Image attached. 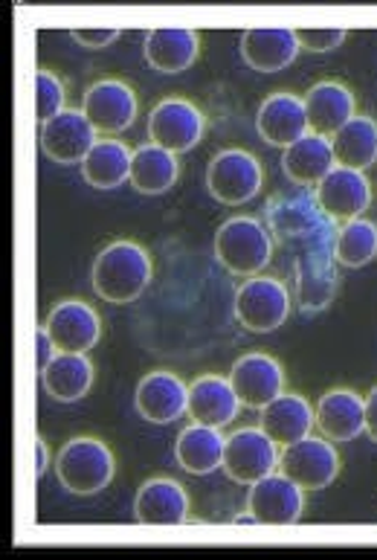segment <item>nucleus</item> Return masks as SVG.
Returning <instances> with one entry per match:
<instances>
[{
    "label": "nucleus",
    "mask_w": 377,
    "mask_h": 560,
    "mask_svg": "<svg viewBox=\"0 0 377 560\" xmlns=\"http://www.w3.org/2000/svg\"><path fill=\"white\" fill-rule=\"evenodd\" d=\"M337 221L322 212L317 195L305 186L287 189L270 198L268 203V230L279 244H285L294 253L314 250L337 242Z\"/></svg>",
    "instance_id": "obj_1"
},
{
    "label": "nucleus",
    "mask_w": 377,
    "mask_h": 560,
    "mask_svg": "<svg viewBox=\"0 0 377 560\" xmlns=\"http://www.w3.org/2000/svg\"><path fill=\"white\" fill-rule=\"evenodd\" d=\"M91 282L102 300L117 302V305L140 300L151 282L149 253L134 242L108 244L93 261Z\"/></svg>",
    "instance_id": "obj_2"
},
{
    "label": "nucleus",
    "mask_w": 377,
    "mask_h": 560,
    "mask_svg": "<svg viewBox=\"0 0 377 560\" xmlns=\"http://www.w3.org/2000/svg\"><path fill=\"white\" fill-rule=\"evenodd\" d=\"M215 256L235 277H252L270 265L273 235L256 218H229L215 235Z\"/></svg>",
    "instance_id": "obj_3"
},
{
    "label": "nucleus",
    "mask_w": 377,
    "mask_h": 560,
    "mask_svg": "<svg viewBox=\"0 0 377 560\" xmlns=\"http://www.w3.org/2000/svg\"><path fill=\"white\" fill-rule=\"evenodd\" d=\"M56 474L70 493L93 497L114 479V453L99 439H73L61 447Z\"/></svg>",
    "instance_id": "obj_4"
},
{
    "label": "nucleus",
    "mask_w": 377,
    "mask_h": 560,
    "mask_svg": "<svg viewBox=\"0 0 377 560\" xmlns=\"http://www.w3.org/2000/svg\"><path fill=\"white\" fill-rule=\"evenodd\" d=\"M291 314V293L279 279L252 277L235 293V317L252 335H270L285 326Z\"/></svg>",
    "instance_id": "obj_5"
},
{
    "label": "nucleus",
    "mask_w": 377,
    "mask_h": 560,
    "mask_svg": "<svg viewBox=\"0 0 377 560\" xmlns=\"http://www.w3.org/2000/svg\"><path fill=\"white\" fill-rule=\"evenodd\" d=\"M279 444L270 439L261 427H244L235 430L224 444V462L221 468L238 486H252L259 479L276 474Z\"/></svg>",
    "instance_id": "obj_6"
},
{
    "label": "nucleus",
    "mask_w": 377,
    "mask_h": 560,
    "mask_svg": "<svg viewBox=\"0 0 377 560\" xmlns=\"http://www.w3.org/2000/svg\"><path fill=\"white\" fill-rule=\"evenodd\" d=\"M261 184H264V172L250 151L226 149L207 168V189L215 201L226 207L252 201L261 192Z\"/></svg>",
    "instance_id": "obj_7"
},
{
    "label": "nucleus",
    "mask_w": 377,
    "mask_h": 560,
    "mask_svg": "<svg viewBox=\"0 0 377 560\" xmlns=\"http://www.w3.org/2000/svg\"><path fill=\"white\" fill-rule=\"evenodd\" d=\"M279 474L294 479L302 491H322L340 474V456L326 439H299L279 453Z\"/></svg>",
    "instance_id": "obj_8"
},
{
    "label": "nucleus",
    "mask_w": 377,
    "mask_h": 560,
    "mask_svg": "<svg viewBox=\"0 0 377 560\" xmlns=\"http://www.w3.org/2000/svg\"><path fill=\"white\" fill-rule=\"evenodd\" d=\"M302 509H305V497L302 488L285 474H270L250 486L247 497V514L252 523L261 526H294L299 523Z\"/></svg>",
    "instance_id": "obj_9"
},
{
    "label": "nucleus",
    "mask_w": 377,
    "mask_h": 560,
    "mask_svg": "<svg viewBox=\"0 0 377 560\" xmlns=\"http://www.w3.org/2000/svg\"><path fill=\"white\" fill-rule=\"evenodd\" d=\"M149 137L154 145L184 154L203 137V114L186 100H163L149 117Z\"/></svg>",
    "instance_id": "obj_10"
},
{
    "label": "nucleus",
    "mask_w": 377,
    "mask_h": 560,
    "mask_svg": "<svg viewBox=\"0 0 377 560\" xmlns=\"http://www.w3.org/2000/svg\"><path fill=\"white\" fill-rule=\"evenodd\" d=\"M337 256L334 244L296 253V296L305 314H317L337 296Z\"/></svg>",
    "instance_id": "obj_11"
},
{
    "label": "nucleus",
    "mask_w": 377,
    "mask_h": 560,
    "mask_svg": "<svg viewBox=\"0 0 377 560\" xmlns=\"http://www.w3.org/2000/svg\"><path fill=\"white\" fill-rule=\"evenodd\" d=\"M229 384H233L241 407L264 410L273 398L282 395L285 372L279 366V360L261 354V351H252V354L235 360L233 369H229Z\"/></svg>",
    "instance_id": "obj_12"
},
{
    "label": "nucleus",
    "mask_w": 377,
    "mask_h": 560,
    "mask_svg": "<svg viewBox=\"0 0 377 560\" xmlns=\"http://www.w3.org/2000/svg\"><path fill=\"white\" fill-rule=\"evenodd\" d=\"M96 142H99L96 128L91 126V119L84 117L82 110H61L59 117H52L50 122L42 126L44 154L61 166L84 163V158L91 154Z\"/></svg>",
    "instance_id": "obj_13"
},
{
    "label": "nucleus",
    "mask_w": 377,
    "mask_h": 560,
    "mask_svg": "<svg viewBox=\"0 0 377 560\" xmlns=\"http://www.w3.org/2000/svg\"><path fill=\"white\" fill-rule=\"evenodd\" d=\"M82 114L91 119L96 135H117L137 119V96L126 82L105 79L84 93Z\"/></svg>",
    "instance_id": "obj_14"
},
{
    "label": "nucleus",
    "mask_w": 377,
    "mask_h": 560,
    "mask_svg": "<svg viewBox=\"0 0 377 560\" xmlns=\"http://www.w3.org/2000/svg\"><path fill=\"white\" fill-rule=\"evenodd\" d=\"M44 328L50 331L52 343L61 354H84L93 346L99 343L102 323L99 314L87 305V302H59L50 311V317L44 323Z\"/></svg>",
    "instance_id": "obj_15"
},
{
    "label": "nucleus",
    "mask_w": 377,
    "mask_h": 560,
    "mask_svg": "<svg viewBox=\"0 0 377 560\" xmlns=\"http://www.w3.org/2000/svg\"><path fill=\"white\" fill-rule=\"evenodd\" d=\"M314 195L331 221H354L369 210L372 184L363 172L334 166Z\"/></svg>",
    "instance_id": "obj_16"
},
{
    "label": "nucleus",
    "mask_w": 377,
    "mask_h": 560,
    "mask_svg": "<svg viewBox=\"0 0 377 560\" xmlns=\"http://www.w3.org/2000/svg\"><path fill=\"white\" fill-rule=\"evenodd\" d=\"M261 140L273 149H287L296 140L308 135V114H305V100L294 93H270L261 102L259 117H256Z\"/></svg>",
    "instance_id": "obj_17"
},
{
    "label": "nucleus",
    "mask_w": 377,
    "mask_h": 560,
    "mask_svg": "<svg viewBox=\"0 0 377 560\" xmlns=\"http://www.w3.org/2000/svg\"><path fill=\"white\" fill-rule=\"evenodd\" d=\"M137 412L151 424H172L189 410V386L172 372H151L137 386Z\"/></svg>",
    "instance_id": "obj_18"
},
{
    "label": "nucleus",
    "mask_w": 377,
    "mask_h": 560,
    "mask_svg": "<svg viewBox=\"0 0 377 560\" xmlns=\"http://www.w3.org/2000/svg\"><path fill=\"white\" fill-rule=\"evenodd\" d=\"M299 42L287 26H250L241 35V59L259 73H279L294 65L299 56Z\"/></svg>",
    "instance_id": "obj_19"
},
{
    "label": "nucleus",
    "mask_w": 377,
    "mask_h": 560,
    "mask_svg": "<svg viewBox=\"0 0 377 560\" xmlns=\"http://www.w3.org/2000/svg\"><path fill=\"white\" fill-rule=\"evenodd\" d=\"M238 395H235L229 377L221 375H203L189 386V416L195 424L207 427H226L233 424L238 416Z\"/></svg>",
    "instance_id": "obj_20"
},
{
    "label": "nucleus",
    "mask_w": 377,
    "mask_h": 560,
    "mask_svg": "<svg viewBox=\"0 0 377 560\" xmlns=\"http://www.w3.org/2000/svg\"><path fill=\"white\" fill-rule=\"evenodd\" d=\"M317 427L322 430L328 442H352L361 433H366V407L361 395L349 389H334L319 398L314 410Z\"/></svg>",
    "instance_id": "obj_21"
},
{
    "label": "nucleus",
    "mask_w": 377,
    "mask_h": 560,
    "mask_svg": "<svg viewBox=\"0 0 377 560\" xmlns=\"http://www.w3.org/2000/svg\"><path fill=\"white\" fill-rule=\"evenodd\" d=\"M201 38L195 30H180V26H157L145 35V61L160 73H184L198 59Z\"/></svg>",
    "instance_id": "obj_22"
},
{
    "label": "nucleus",
    "mask_w": 377,
    "mask_h": 560,
    "mask_svg": "<svg viewBox=\"0 0 377 560\" xmlns=\"http://www.w3.org/2000/svg\"><path fill=\"white\" fill-rule=\"evenodd\" d=\"M134 514L145 526H180L189 520V497L175 479H151L137 493Z\"/></svg>",
    "instance_id": "obj_23"
},
{
    "label": "nucleus",
    "mask_w": 377,
    "mask_h": 560,
    "mask_svg": "<svg viewBox=\"0 0 377 560\" xmlns=\"http://www.w3.org/2000/svg\"><path fill=\"white\" fill-rule=\"evenodd\" d=\"M305 114H308L310 135L334 137L349 119H354L352 91L337 82L314 84L305 96Z\"/></svg>",
    "instance_id": "obj_24"
},
{
    "label": "nucleus",
    "mask_w": 377,
    "mask_h": 560,
    "mask_svg": "<svg viewBox=\"0 0 377 560\" xmlns=\"http://www.w3.org/2000/svg\"><path fill=\"white\" fill-rule=\"evenodd\" d=\"M334 168V149L331 140L319 135H305L282 154V172L296 186H319Z\"/></svg>",
    "instance_id": "obj_25"
},
{
    "label": "nucleus",
    "mask_w": 377,
    "mask_h": 560,
    "mask_svg": "<svg viewBox=\"0 0 377 560\" xmlns=\"http://www.w3.org/2000/svg\"><path fill=\"white\" fill-rule=\"evenodd\" d=\"M317 424L310 404L302 395H279L261 410V430L273 439L276 444L287 447V444L299 442L305 435H310V427Z\"/></svg>",
    "instance_id": "obj_26"
},
{
    "label": "nucleus",
    "mask_w": 377,
    "mask_h": 560,
    "mask_svg": "<svg viewBox=\"0 0 377 560\" xmlns=\"http://www.w3.org/2000/svg\"><path fill=\"white\" fill-rule=\"evenodd\" d=\"M224 444L226 439L221 435L219 427L192 424L177 435L175 456L186 474L207 477V474L221 468V462H224Z\"/></svg>",
    "instance_id": "obj_27"
},
{
    "label": "nucleus",
    "mask_w": 377,
    "mask_h": 560,
    "mask_svg": "<svg viewBox=\"0 0 377 560\" xmlns=\"http://www.w3.org/2000/svg\"><path fill=\"white\" fill-rule=\"evenodd\" d=\"M180 177V163H177V154L160 149L154 142L149 145H140L131 158V186H134L140 195H163L168 192L172 186L177 184Z\"/></svg>",
    "instance_id": "obj_28"
},
{
    "label": "nucleus",
    "mask_w": 377,
    "mask_h": 560,
    "mask_svg": "<svg viewBox=\"0 0 377 560\" xmlns=\"http://www.w3.org/2000/svg\"><path fill=\"white\" fill-rule=\"evenodd\" d=\"M42 384L56 401H79L91 393L93 363L87 360V354H56L50 366L42 372Z\"/></svg>",
    "instance_id": "obj_29"
},
{
    "label": "nucleus",
    "mask_w": 377,
    "mask_h": 560,
    "mask_svg": "<svg viewBox=\"0 0 377 560\" xmlns=\"http://www.w3.org/2000/svg\"><path fill=\"white\" fill-rule=\"evenodd\" d=\"M331 149H334V163L343 168L363 172L377 163V122L369 117L349 119L334 137H331Z\"/></svg>",
    "instance_id": "obj_30"
},
{
    "label": "nucleus",
    "mask_w": 377,
    "mask_h": 560,
    "mask_svg": "<svg viewBox=\"0 0 377 560\" xmlns=\"http://www.w3.org/2000/svg\"><path fill=\"white\" fill-rule=\"evenodd\" d=\"M131 158L134 151H128L126 142L99 140L82 163L84 180L93 189H117L131 177Z\"/></svg>",
    "instance_id": "obj_31"
},
{
    "label": "nucleus",
    "mask_w": 377,
    "mask_h": 560,
    "mask_svg": "<svg viewBox=\"0 0 377 560\" xmlns=\"http://www.w3.org/2000/svg\"><path fill=\"white\" fill-rule=\"evenodd\" d=\"M334 256L337 265H343V268H363V265H369L377 256V224H372L366 218L345 221L337 230Z\"/></svg>",
    "instance_id": "obj_32"
},
{
    "label": "nucleus",
    "mask_w": 377,
    "mask_h": 560,
    "mask_svg": "<svg viewBox=\"0 0 377 560\" xmlns=\"http://www.w3.org/2000/svg\"><path fill=\"white\" fill-rule=\"evenodd\" d=\"M64 108V84L56 73L50 70H38L35 75V114L44 122H50L52 117H59Z\"/></svg>",
    "instance_id": "obj_33"
},
{
    "label": "nucleus",
    "mask_w": 377,
    "mask_h": 560,
    "mask_svg": "<svg viewBox=\"0 0 377 560\" xmlns=\"http://www.w3.org/2000/svg\"><path fill=\"white\" fill-rule=\"evenodd\" d=\"M294 33L302 50L310 52H331L345 42V30H340V26H305V30H294Z\"/></svg>",
    "instance_id": "obj_34"
},
{
    "label": "nucleus",
    "mask_w": 377,
    "mask_h": 560,
    "mask_svg": "<svg viewBox=\"0 0 377 560\" xmlns=\"http://www.w3.org/2000/svg\"><path fill=\"white\" fill-rule=\"evenodd\" d=\"M119 38V30H73V42L82 44L84 50H102Z\"/></svg>",
    "instance_id": "obj_35"
},
{
    "label": "nucleus",
    "mask_w": 377,
    "mask_h": 560,
    "mask_svg": "<svg viewBox=\"0 0 377 560\" xmlns=\"http://www.w3.org/2000/svg\"><path fill=\"white\" fill-rule=\"evenodd\" d=\"M56 343H52V337L47 328H35V358H38V369H47L56 358Z\"/></svg>",
    "instance_id": "obj_36"
},
{
    "label": "nucleus",
    "mask_w": 377,
    "mask_h": 560,
    "mask_svg": "<svg viewBox=\"0 0 377 560\" xmlns=\"http://www.w3.org/2000/svg\"><path fill=\"white\" fill-rule=\"evenodd\" d=\"M363 407H366V433L372 442H377V386L363 398Z\"/></svg>",
    "instance_id": "obj_37"
},
{
    "label": "nucleus",
    "mask_w": 377,
    "mask_h": 560,
    "mask_svg": "<svg viewBox=\"0 0 377 560\" xmlns=\"http://www.w3.org/2000/svg\"><path fill=\"white\" fill-rule=\"evenodd\" d=\"M50 468V453H47V444L44 439H35V477L42 479Z\"/></svg>",
    "instance_id": "obj_38"
}]
</instances>
